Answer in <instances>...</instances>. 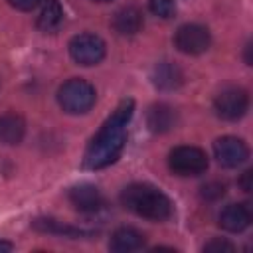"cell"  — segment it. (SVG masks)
<instances>
[{
  "mask_svg": "<svg viewBox=\"0 0 253 253\" xmlns=\"http://www.w3.org/2000/svg\"><path fill=\"white\" fill-rule=\"evenodd\" d=\"M63 22V8L57 0H42V10L38 16V28L42 32H53Z\"/></svg>",
  "mask_w": 253,
  "mask_h": 253,
  "instance_id": "2e32d148",
  "label": "cell"
},
{
  "mask_svg": "<svg viewBox=\"0 0 253 253\" xmlns=\"http://www.w3.org/2000/svg\"><path fill=\"white\" fill-rule=\"evenodd\" d=\"M249 107V97L243 89L239 87H227L223 89L215 101H213V109L217 113V117H221L223 121H237L245 115Z\"/></svg>",
  "mask_w": 253,
  "mask_h": 253,
  "instance_id": "52a82bcc",
  "label": "cell"
},
{
  "mask_svg": "<svg viewBox=\"0 0 253 253\" xmlns=\"http://www.w3.org/2000/svg\"><path fill=\"white\" fill-rule=\"evenodd\" d=\"M146 125L152 132H168L176 125V111L166 103H156L146 113Z\"/></svg>",
  "mask_w": 253,
  "mask_h": 253,
  "instance_id": "5bb4252c",
  "label": "cell"
},
{
  "mask_svg": "<svg viewBox=\"0 0 253 253\" xmlns=\"http://www.w3.org/2000/svg\"><path fill=\"white\" fill-rule=\"evenodd\" d=\"M71 206L83 213H93V211H99L105 204L103 200V194L99 192L97 186L93 184H79V186H73L67 194Z\"/></svg>",
  "mask_w": 253,
  "mask_h": 253,
  "instance_id": "9c48e42d",
  "label": "cell"
},
{
  "mask_svg": "<svg viewBox=\"0 0 253 253\" xmlns=\"http://www.w3.org/2000/svg\"><path fill=\"white\" fill-rule=\"evenodd\" d=\"M8 2H10L12 8L22 10V12H30V10H34L38 4H42V0H8Z\"/></svg>",
  "mask_w": 253,
  "mask_h": 253,
  "instance_id": "44dd1931",
  "label": "cell"
},
{
  "mask_svg": "<svg viewBox=\"0 0 253 253\" xmlns=\"http://www.w3.org/2000/svg\"><path fill=\"white\" fill-rule=\"evenodd\" d=\"M168 166L178 176H200L208 170V156L198 146H176L168 154Z\"/></svg>",
  "mask_w": 253,
  "mask_h": 253,
  "instance_id": "277c9868",
  "label": "cell"
},
{
  "mask_svg": "<svg viewBox=\"0 0 253 253\" xmlns=\"http://www.w3.org/2000/svg\"><path fill=\"white\" fill-rule=\"evenodd\" d=\"M93 2H99V4H105V2H111V0H93Z\"/></svg>",
  "mask_w": 253,
  "mask_h": 253,
  "instance_id": "cb8c5ba5",
  "label": "cell"
},
{
  "mask_svg": "<svg viewBox=\"0 0 253 253\" xmlns=\"http://www.w3.org/2000/svg\"><path fill=\"white\" fill-rule=\"evenodd\" d=\"M144 245V235L134 227H119L113 231L109 249L115 253H130Z\"/></svg>",
  "mask_w": 253,
  "mask_h": 253,
  "instance_id": "4fadbf2b",
  "label": "cell"
},
{
  "mask_svg": "<svg viewBox=\"0 0 253 253\" xmlns=\"http://www.w3.org/2000/svg\"><path fill=\"white\" fill-rule=\"evenodd\" d=\"M174 43L186 55H200L210 47L211 36H210V30L206 26L184 24L178 28V32L174 36Z\"/></svg>",
  "mask_w": 253,
  "mask_h": 253,
  "instance_id": "8992f818",
  "label": "cell"
},
{
  "mask_svg": "<svg viewBox=\"0 0 253 253\" xmlns=\"http://www.w3.org/2000/svg\"><path fill=\"white\" fill-rule=\"evenodd\" d=\"M213 154L217 162L225 168H237L249 156L247 144L237 136H221L213 142Z\"/></svg>",
  "mask_w": 253,
  "mask_h": 253,
  "instance_id": "ba28073f",
  "label": "cell"
},
{
  "mask_svg": "<svg viewBox=\"0 0 253 253\" xmlns=\"http://www.w3.org/2000/svg\"><path fill=\"white\" fill-rule=\"evenodd\" d=\"M204 251H208V253H231V251H235V247L225 239H211L210 243L204 245Z\"/></svg>",
  "mask_w": 253,
  "mask_h": 253,
  "instance_id": "d6986e66",
  "label": "cell"
},
{
  "mask_svg": "<svg viewBox=\"0 0 253 253\" xmlns=\"http://www.w3.org/2000/svg\"><path fill=\"white\" fill-rule=\"evenodd\" d=\"M14 249V245L10 243V241H4V239H0V253H6V251H12Z\"/></svg>",
  "mask_w": 253,
  "mask_h": 253,
  "instance_id": "603a6c76",
  "label": "cell"
},
{
  "mask_svg": "<svg viewBox=\"0 0 253 253\" xmlns=\"http://www.w3.org/2000/svg\"><path fill=\"white\" fill-rule=\"evenodd\" d=\"M132 113H134L132 99H123L117 105V109L103 123L99 132L91 138V142L85 150V158H83L85 168L101 170V168L113 164L121 156L125 142H126V126L132 119Z\"/></svg>",
  "mask_w": 253,
  "mask_h": 253,
  "instance_id": "6da1fadb",
  "label": "cell"
},
{
  "mask_svg": "<svg viewBox=\"0 0 253 253\" xmlns=\"http://www.w3.org/2000/svg\"><path fill=\"white\" fill-rule=\"evenodd\" d=\"M223 194H225V186L219 184V182H210V184H206V186L202 188V196L208 198V200H217V198H221Z\"/></svg>",
  "mask_w": 253,
  "mask_h": 253,
  "instance_id": "ffe728a7",
  "label": "cell"
},
{
  "mask_svg": "<svg viewBox=\"0 0 253 253\" xmlns=\"http://www.w3.org/2000/svg\"><path fill=\"white\" fill-rule=\"evenodd\" d=\"M26 134V123L18 113H4L0 115V142L4 144H18Z\"/></svg>",
  "mask_w": 253,
  "mask_h": 253,
  "instance_id": "9a60e30c",
  "label": "cell"
},
{
  "mask_svg": "<svg viewBox=\"0 0 253 253\" xmlns=\"http://www.w3.org/2000/svg\"><path fill=\"white\" fill-rule=\"evenodd\" d=\"M121 202L138 217L150 221H164L172 215L170 198L150 184H130L121 192Z\"/></svg>",
  "mask_w": 253,
  "mask_h": 253,
  "instance_id": "7a4b0ae2",
  "label": "cell"
},
{
  "mask_svg": "<svg viewBox=\"0 0 253 253\" xmlns=\"http://www.w3.org/2000/svg\"><path fill=\"white\" fill-rule=\"evenodd\" d=\"M152 83L160 91H174L184 83V73L176 63L160 61L152 69Z\"/></svg>",
  "mask_w": 253,
  "mask_h": 253,
  "instance_id": "8fae6325",
  "label": "cell"
},
{
  "mask_svg": "<svg viewBox=\"0 0 253 253\" xmlns=\"http://www.w3.org/2000/svg\"><path fill=\"white\" fill-rule=\"evenodd\" d=\"M142 26H144V18L136 6H125L113 16V28L121 36H134L142 30Z\"/></svg>",
  "mask_w": 253,
  "mask_h": 253,
  "instance_id": "7c38bea8",
  "label": "cell"
},
{
  "mask_svg": "<svg viewBox=\"0 0 253 253\" xmlns=\"http://www.w3.org/2000/svg\"><path fill=\"white\" fill-rule=\"evenodd\" d=\"M251 219L253 213L249 204H229L219 213V225L231 233H241L243 229H247L251 225Z\"/></svg>",
  "mask_w": 253,
  "mask_h": 253,
  "instance_id": "30bf717a",
  "label": "cell"
},
{
  "mask_svg": "<svg viewBox=\"0 0 253 253\" xmlns=\"http://www.w3.org/2000/svg\"><path fill=\"white\" fill-rule=\"evenodd\" d=\"M148 8L154 16L168 20L176 14V2L174 0H148Z\"/></svg>",
  "mask_w": 253,
  "mask_h": 253,
  "instance_id": "ac0fdd59",
  "label": "cell"
},
{
  "mask_svg": "<svg viewBox=\"0 0 253 253\" xmlns=\"http://www.w3.org/2000/svg\"><path fill=\"white\" fill-rule=\"evenodd\" d=\"M105 42L97 34H77L69 42V55L79 65H97L105 57Z\"/></svg>",
  "mask_w": 253,
  "mask_h": 253,
  "instance_id": "5b68a950",
  "label": "cell"
},
{
  "mask_svg": "<svg viewBox=\"0 0 253 253\" xmlns=\"http://www.w3.org/2000/svg\"><path fill=\"white\" fill-rule=\"evenodd\" d=\"M251 170H245L243 174H241V180H239V184H241V188L245 190V192H251Z\"/></svg>",
  "mask_w": 253,
  "mask_h": 253,
  "instance_id": "7402d4cb",
  "label": "cell"
},
{
  "mask_svg": "<svg viewBox=\"0 0 253 253\" xmlns=\"http://www.w3.org/2000/svg\"><path fill=\"white\" fill-rule=\"evenodd\" d=\"M34 227L40 229V231H47V233H57V235H65V237H85V235H91L89 231L85 229H79V227H73V225H67L63 221H57V219H36L34 221Z\"/></svg>",
  "mask_w": 253,
  "mask_h": 253,
  "instance_id": "e0dca14e",
  "label": "cell"
},
{
  "mask_svg": "<svg viewBox=\"0 0 253 253\" xmlns=\"http://www.w3.org/2000/svg\"><path fill=\"white\" fill-rule=\"evenodd\" d=\"M95 99H97L95 87L81 77L67 79L57 91V103L69 115L87 113L95 105Z\"/></svg>",
  "mask_w": 253,
  "mask_h": 253,
  "instance_id": "3957f363",
  "label": "cell"
}]
</instances>
